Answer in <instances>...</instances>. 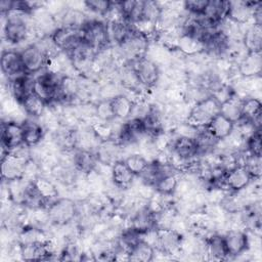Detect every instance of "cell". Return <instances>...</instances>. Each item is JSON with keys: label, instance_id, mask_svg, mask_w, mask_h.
Returning <instances> with one entry per match:
<instances>
[{"label": "cell", "instance_id": "cb8c5ba5", "mask_svg": "<svg viewBox=\"0 0 262 262\" xmlns=\"http://www.w3.org/2000/svg\"><path fill=\"white\" fill-rule=\"evenodd\" d=\"M262 70L261 53L247 52L237 64V71L244 78H253L259 76Z\"/></svg>", "mask_w": 262, "mask_h": 262}, {"label": "cell", "instance_id": "8992f818", "mask_svg": "<svg viewBox=\"0 0 262 262\" xmlns=\"http://www.w3.org/2000/svg\"><path fill=\"white\" fill-rule=\"evenodd\" d=\"M47 218L56 225H66L77 216L79 209L75 201L70 198H57L46 209Z\"/></svg>", "mask_w": 262, "mask_h": 262}, {"label": "cell", "instance_id": "30bf717a", "mask_svg": "<svg viewBox=\"0 0 262 262\" xmlns=\"http://www.w3.org/2000/svg\"><path fill=\"white\" fill-rule=\"evenodd\" d=\"M50 37L56 48L66 54L82 42L81 30L66 26H59L54 29L50 34Z\"/></svg>", "mask_w": 262, "mask_h": 262}, {"label": "cell", "instance_id": "7a4b0ae2", "mask_svg": "<svg viewBox=\"0 0 262 262\" xmlns=\"http://www.w3.org/2000/svg\"><path fill=\"white\" fill-rule=\"evenodd\" d=\"M81 39L95 53L107 49L111 46L107 21L98 18L88 19L81 28Z\"/></svg>", "mask_w": 262, "mask_h": 262}, {"label": "cell", "instance_id": "7402d4cb", "mask_svg": "<svg viewBox=\"0 0 262 262\" xmlns=\"http://www.w3.org/2000/svg\"><path fill=\"white\" fill-rule=\"evenodd\" d=\"M98 160L95 152L86 148L77 149L73 156V167L82 174H89L95 170Z\"/></svg>", "mask_w": 262, "mask_h": 262}, {"label": "cell", "instance_id": "f1b7e54d", "mask_svg": "<svg viewBox=\"0 0 262 262\" xmlns=\"http://www.w3.org/2000/svg\"><path fill=\"white\" fill-rule=\"evenodd\" d=\"M80 92L79 82L70 75H62L59 87H58V96L57 101H72L77 98Z\"/></svg>", "mask_w": 262, "mask_h": 262}, {"label": "cell", "instance_id": "5b68a950", "mask_svg": "<svg viewBox=\"0 0 262 262\" xmlns=\"http://www.w3.org/2000/svg\"><path fill=\"white\" fill-rule=\"evenodd\" d=\"M117 47L121 56L128 62H132L145 56L148 48V39L147 36L133 26L126 39L121 44L117 45Z\"/></svg>", "mask_w": 262, "mask_h": 262}, {"label": "cell", "instance_id": "9a60e30c", "mask_svg": "<svg viewBox=\"0 0 262 262\" xmlns=\"http://www.w3.org/2000/svg\"><path fill=\"white\" fill-rule=\"evenodd\" d=\"M71 60V64L79 72L84 73L90 70L94 64L96 53L85 43H79L73 50L67 54Z\"/></svg>", "mask_w": 262, "mask_h": 262}, {"label": "cell", "instance_id": "52a82bcc", "mask_svg": "<svg viewBox=\"0 0 262 262\" xmlns=\"http://www.w3.org/2000/svg\"><path fill=\"white\" fill-rule=\"evenodd\" d=\"M154 247L162 254H177L183 243V237L179 231L172 227H158L154 230Z\"/></svg>", "mask_w": 262, "mask_h": 262}, {"label": "cell", "instance_id": "d6986e66", "mask_svg": "<svg viewBox=\"0 0 262 262\" xmlns=\"http://www.w3.org/2000/svg\"><path fill=\"white\" fill-rule=\"evenodd\" d=\"M241 113H242L241 121H244L245 123L250 124L254 130L261 129L262 105L259 98H256L253 96L243 98Z\"/></svg>", "mask_w": 262, "mask_h": 262}, {"label": "cell", "instance_id": "ac0fdd59", "mask_svg": "<svg viewBox=\"0 0 262 262\" xmlns=\"http://www.w3.org/2000/svg\"><path fill=\"white\" fill-rule=\"evenodd\" d=\"M172 155L184 164L196 159L198 148L193 137L178 135L172 141Z\"/></svg>", "mask_w": 262, "mask_h": 262}, {"label": "cell", "instance_id": "83f0119b", "mask_svg": "<svg viewBox=\"0 0 262 262\" xmlns=\"http://www.w3.org/2000/svg\"><path fill=\"white\" fill-rule=\"evenodd\" d=\"M110 100L116 119L126 121L131 117L134 100H132L129 96L125 94H117Z\"/></svg>", "mask_w": 262, "mask_h": 262}, {"label": "cell", "instance_id": "9c48e42d", "mask_svg": "<svg viewBox=\"0 0 262 262\" xmlns=\"http://www.w3.org/2000/svg\"><path fill=\"white\" fill-rule=\"evenodd\" d=\"M129 63L142 87L152 88L157 85L160 80V69L155 60L144 56Z\"/></svg>", "mask_w": 262, "mask_h": 262}, {"label": "cell", "instance_id": "ee69618b", "mask_svg": "<svg viewBox=\"0 0 262 262\" xmlns=\"http://www.w3.org/2000/svg\"><path fill=\"white\" fill-rule=\"evenodd\" d=\"M13 4L14 1L11 0H2L0 2V10H1V14L2 15H7L8 13H10L13 9Z\"/></svg>", "mask_w": 262, "mask_h": 262}, {"label": "cell", "instance_id": "7c38bea8", "mask_svg": "<svg viewBox=\"0 0 262 262\" xmlns=\"http://www.w3.org/2000/svg\"><path fill=\"white\" fill-rule=\"evenodd\" d=\"M256 3L257 1H228L226 19L242 26L252 24L254 6Z\"/></svg>", "mask_w": 262, "mask_h": 262}, {"label": "cell", "instance_id": "1f68e13d", "mask_svg": "<svg viewBox=\"0 0 262 262\" xmlns=\"http://www.w3.org/2000/svg\"><path fill=\"white\" fill-rule=\"evenodd\" d=\"M127 256L131 261L149 262L154 259L155 247L145 239H141L130 250Z\"/></svg>", "mask_w": 262, "mask_h": 262}, {"label": "cell", "instance_id": "e575fe53", "mask_svg": "<svg viewBox=\"0 0 262 262\" xmlns=\"http://www.w3.org/2000/svg\"><path fill=\"white\" fill-rule=\"evenodd\" d=\"M179 179L177 174H169L160 178L155 184L156 191L163 196H173L177 190Z\"/></svg>", "mask_w": 262, "mask_h": 262}, {"label": "cell", "instance_id": "e0dca14e", "mask_svg": "<svg viewBox=\"0 0 262 262\" xmlns=\"http://www.w3.org/2000/svg\"><path fill=\"white\" fill-rule=\"evenodd\" d=\"M0 67L2 74L7 77L8 80L19 75L27 74L24 68L20 51L12 49L2 51Z\"/></svg>", "mask_w": 262, "mask_h": 262}, {"label": "cell", "instance_id": "277c9868", "mask_svg": "<svg viewBox=\"0 0 262 262\" xmlns=\"http://www.w3.org/2000/svg\"><path fill=\"white\" fill-rule=\"evenodd\" d=\"M220 113V102L212 95L193 103L190 107L186 121L189 125L201 128L206 127L211 120Z\"/></svg>", "mask_w": 262, "mask_h": 262}, {"label": "cell", "instance_id": "4316f807", "mask_svg": "<svg viewBox=\"0 0 262 262\" xmlns=\"http://www.w3.org/2000/svg\"><path fill=\"white\" fill-rule=\"evenodd\" d=\"M120 145L117 143L116 140L106 139L103 140L97 147L96 150V157L98 160V163L102 165H110L112 166L115 162L119 161L117 158L119 156L120 151Z\"/></svg>", "mask_w": 262, "mask_h": 262}, {"label": "cell", "instance_id": "5bb4252c", "mask_svg": "<svg viewBox=\"0 0 262 262\" xmlns=\"http://www.w3.org/2000/svg\"><path fill=\"white\" fill-rule=\"evenodd\" d=\"M30 160V159H29ZM28 159L8 154L1 159V175L4 181H11L19 178H24Z\"/></svg>", "mask_w": 262, "mask_h": 262}, {"label": "cell", "instance_id": "3957f363", "mask_svg": "<svg viewBox=\"0 0 262 262\" xmlns=\"http://www.w3.org/2000/svg\"><path fill=\"white\" fill-rule=\"evenodd\" d=\"M59 74L60 73L56 71L45 69L34 77L33 93L39 96L47 104L57 102L58 87L62 77V75Z\"/></svg>", "mask_w": 262, "mask_h": 262}, {"label": "cell", "instance_id": "8fae6325", "mask_svg": "<svg viewBox=\"0 0 262 262\" xmlns=\"http://www.w3.org/2000/svg\"><path fill=\"white\" fill-rule=\"evenodd\" d=\"M21 144H24V131L21 123H17L15 121H3L1 124L2 149L10 152Z\"/></svg>", "mask_w": 262, "mask_h": 262}, {"label": "cell", "instance_id": "8d00e7d4", "mask_svg": "<svg viewBox=\"0 0 262 262\" xmlns=\"http://www.w3.org/2000/svg\"><path fill=\"white\" fill-rule=\"evenodd\" d=\"M113 3L114 2L104 1V0H88V1H84L83 5L88 11L96 15L106 17L110 15L113 9Z\"/></svg>", "mask_w": 262, "mask_h": 262}, {"label": "cell", "instance_id": "ab89813d", "mask_svg": "<svg viewBox=\"0 0 262 262\" xmlns=\"http://www.w3.org/2000/svg\"><path fill=\"white\" fill-rule=\"evenodd\" d=\"M209 0H186L181 3L182 9L189 15L201 16L204 14Z\"/></svg>", "mask_w": 262, "mask_h": 262}, {"label": "cell", "instance_id": "836d02e7", "mask_svg": "<svg viewBox=\"0 0 262 262\" xmlns=\"http://www.w3.org/2000/svg\"><path fill=\"white\" fill-rule=\"evenodd\" d=\"M242 101L243 98H239L234 94L228 100L220 104V114H222L224 117L232 121L234 124L238 123L242 118Z\"/></svg>", "mask_w": 262, "mask_h": 262}, {"label": "cell", "instance_id": "4fadbf2b", "mask_svg": "<svg viewBox=\"0 0 262 262\" xmlns=\"http://www.w3.org/2000/svg\"><path fill=\"white\" fill-rule=\"evenodd\" d=\"M253 180L254 178L247 168L244 165H237L225 174L222 187L232 192H238L247 188Z\"/></svg>", "mask_w": 262, "mask_h": 262}, {"label": "cell", "instance_id": "d590c367", "mask_svg": "<svg viewBox=\"0 0 262 262\" xmlns=\"http://www.w3.org/2000/svg\"><path fill=\"white\" fill-rule=\"evenodd\" d=\"M123 161L135 176H139L146 169L149 163V161L139 152L130 154Z\"/></svg>", "mask_w": 262, "mask_h": 262}, {"label": "cell", "instance_id": "603a6c76", "mask_svg": "<svg viewBox=\"0 0 262 262\" xmlns=\"http://www.w3.org/2000/svg\"><path fill=\"white\" fill-rule=\"evenodd\" d=\"M111 178L116 187L127 189L133 183L135 175L129 170L123 160H119L111 166Z\"/></svg>", "mask_w": 262, "mask_h": 262}, {"label": "cell", "instance_id": "44dd1931", "mask_svg": "<svg viewBox=\"0 0 262 262\" xmlns=\"http://www.w3.org/2000/svg\"><path fill=\"white\" fill-rule=\"evenodd\" d=\"M234 127L235 124L220 113L215 116L206 126L211 135L218 141L225 140L231 136L234 131Z\"/></svg>", "mask_w": 262, "mask_h": 262}, {"label": "cell", "instance_id": "60d3db41", "mask_svg": "<svg viewBox=\"0 0 262 262\" xmlns=\"http://www.w3.org/2000/svg\"><path fill=\"white\" fill-rule=\"evenodd\" d=\"M246 147L248 154L261 157V129L251 132L246 139Z\"/></svg>", "mask_w": 262, "mask_h": 262}, {"label": "cell", "instance_id": "f546056e", "mask_svg": "<svg viewBox=\"0 0 262 262\" xmlns=\"http://www.w3.org/2000/svg\"><path fill=\"white\" fill-rule=\"evenodd\" d=\"M206 254L212 260H224L228 257L223 235L213 234L206 238Z\"/></svg>", "mask_w": 262, "mask_h": 262}, {"label": "cell", "instance_id": "ffe728a7", "mask_svg": "<svg viewBox=\"0 0 262 262\" xmlns=\"http://www.w3.org/2000/svg\"><path fill=\"white\" fill-rule=\"evenodd\" d=\"M33 82L34 78L29 74H23L8 80V90L18 104L29 94L33 93Z\"/></svg>", "mask_w": 262, "mask_h": 262}, {"label": "cell", "instance_id": "d6a6232c", "mask_svg": "<svg viewBox=\"0 0 262 262\" xmlns=\"http://www.w3.org/2000/svg\"><path fill=\"white\" fill-rule=\"evenodd\" d=\"M176 49L186 55H195L204 52V44L195 37L180 34L176 43Z\"/></svg>", "mask_w": 262, "mask_h": 262}, {"label": "cell", "instance_id": "74e56055", "mask_svg": "<svg viewBox=\"0 0 262 262\" xmlns=\"http://www.w3.org/2000/svg\"><path fill=\"white\" fill-rule=\"evenodd\" d=\"M34 181H35L38 189L42 193V195L47 201V207H46V209H47L48 206L55 199H57V189L51 181H49L48 179H46L44 177H37Z\"/></svg>", "mask_w": 262, "mask_h": 262}, {"label": "cell", "instance_id": "4dcf8cb0", "mask_svg": "<svg viewBox=\"0 0 262 262\" xmlns=\"http://www.w3.org/2000/svg\"><path fill=\"white\" fill-rule=\"evenodd\" d=\"M46 105H47V103L34 93L29 94L20 102V106L23 107L24 112L31 119H37V118H40L42 115H44Z\"/></svg>", "mask_w": 262, "mask_h": 262}, {"label": "cell", "instance_id": "d4e9b609", "mask_svg": "<svg viewBox=\"0 0 262 262\" xmlns=\"http://www.w3.org/2000/svg\"><path fill=\"white\" fill-rule=\"evenodd\" d=\"M242 43L247 52L261 53L262 48V28L255 24L245 26Z\"/></svg>", "mask_w": 262, "mask_h": 262}, {"label": "cell", "instance_id": "7bdbcfd3", "mask_svg": "<svg viewBox=\"0 0 262 262\" xmlns=\"http://www.w3.org/2000/svg\"><path fill=\"white\" fill-rule=\"evenodd\" d=\"M82 255L83 254L79 246L75 243H70L62 249L60 253V260H81Z\"/></svg>", "mask_w": 262, "mask_h": 262}, {"label": "cell", "instance_id": "6da1fadb", "mask_svg": "<svg viewBox=\"0 0 262 262\" xmlns=\"http://www.w3.org/2000/svg\"><path fill=\"white\" fill-rule=\"evenodd\" d=\"M33 16L19 11H11L5 17L3 25L4 39L10 44L24 42L30 35Z\"/></svg>", "mask_w": 262, "mask_h": 262}, {"label": "cell", "instance_id": "b9f144b4", "mask_svg": "<svg viewBox=\"0 0 262 262\" xmlns=\"http://www.w3.org/2000/svg\"><path fill=\"white\" fill-rule=\"evenodd\" d=\"M247 170L250 172L252 177L255 179H259L261 176V157L260 156H253L248 154L245 158L244 162L242 163Z\"/></svg>", "mask_w": 262, "mask_h": 262}, {"label": "cell", "instance_id": "484cf974", "mask_svg": "<svg viewBox=\"0 0 262 262\" xmlns=\"http://www.w3.org/2000/svg\"><path fill=\"white\" fill-rule=\"evenodd\" d=\"M24 131V144L28 147L37 146L44 138L45 131L41 124L35 122L33 119H27L21 122Z\"/></svg>", "mask_w": 262, "mask_h": 262}, {"label": "cell", "instance_id": "f35d334b", "mask_svg": "<svg viewBox=\"0 0 262 262\" xmlns=\"http://www.w3.org/2000/svg\"><path fill=\"white\" fill-rule=\"evenodd\" d=\"M95 115L98 118L99 122L110 123L113 120H115L116 118H115L114 113H113L111 100L110 99H104V100L99 101L95 105Z\"/></svg>", "mask_w": 262, "mask_h": 262}, {"label": "cell", "instance_id": "ba28073f", "mask_svg": "<svg viewBox=\"0 0 262 262\" xmlns=\"http://www.w3.org/2000/svg\"><path fill=\"white\" fill-rule=\"evenodd\" d=\"M24 68L27 74L34 75L46 69L50 56L39 45V43H32L26 46L20 51Z\"/></svg>", "mask_w": 262, "mask_h": 262}, {"label": "cell", "instance_id": "2e32d148", "mask_svg": "<svg viewBox=\"0 0 262 262\" xmlns=\"http://www.w3.org/2000/svg\"><path fill=\"white\" fill-rule=\"evenodd\" d=\"M228 257H235L246 253L250 248L248 234L241 229H230L223 235Z\"/></svg>", "mask_w": 262, "mask_h": 262}]
</instances>
